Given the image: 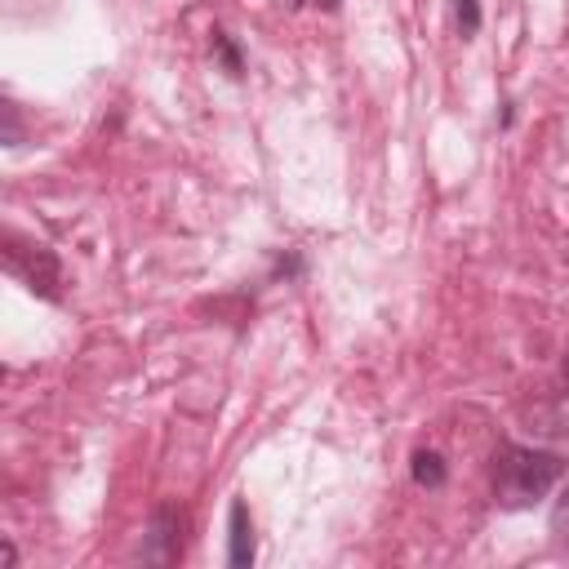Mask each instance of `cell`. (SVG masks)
<instances>
[{
  "mask_svg": "<svg viewBox=\"0 0 569 569\" xmlns=\"http://www.w3.org/2000/svg\"><path fill=\"white\" fill-rule=\"evenodd\" d=\"M565 462L547 449H525V445H502L493 458V498L507 511H525L551 493L560 480Z\"/></svg>",
  "mask_w": 569,
  "mask_h": 569,
  "instance_id": "cell-1",
  "label": "cell"
},
{
  "mask_svg": "<svg viewBox=\"0 0 569 569\" xmlns=\"http://www.w3.org/2000/svg\"><path fill=\"white\" fill-rule=\"evenodd\" d=\"M565 382H569V356H565Z\"/></svg>",
  "mask_w": 569,
  "mask_h": 569,
  "instance_id": "cell-7",
  "label": "cell"
},
{
  "mask_svg": "<svg viewBox=\"0 0 569 569\" xmlns=\"http://www.w3.org/2000/svg\"><path fill=\"white\" fill-rule=\"evenodd\" d=\"M325 4H338V0H325Z\"/></svg>",
  "mask_w": 569,
  "mask_h": 569,
  "instance_id": "cell-8",
  "label": "cell"
},
{
  "mask_svg": "<svg viewBox=\"0 0 569 569\" xmlns=\"http://www.w3.org/2000/svg\"><path fill=\"white\" fill-rule=\"evenodd\" d=\"M293 4H307V0H293Z\"/></svg>",
  "mask_w": 569,
  "mask_h": 569,
  "instance_id": "cell-9",
  "label": "cell"
},
{
  "mask_svg": "<svg viewBox=\"0 0 569 569\" xmlns=\"http://www.w3.org/2000/svg\"><path fill=\"white\" fill-rule=\"evenodd\" d=\"M227 560L236 569L253 565V525H249V507L240 498L231 502V547H227Z\"/></svg>",
  "mask_w": 569,
  "mask_h": 569,
  "instance_id": "cell-3",
  "label": "cell"
},
{
  "mask_svg": "<svg viewBox=\"0 0 569 569\" xmlns=\"http://www.w3.org/2000/svg\"><path fill=\"white\" fill-rule=\"evenodd\" d=\"M453 18H458L462 36H476L480 31V0H453Z\"/></svg>",
  "mask_w": 569,
  "mask_h": 569,
  "instance_id": "cell-5",
  "label": "cell"
},
{
  "mask_svg": "<svg viewBox=\"0 0 569 569\" xmlns=\"http://www.w3.org/2000/svg\"><path fill=\"white\" fill-rule=\"evenodd\" d=\"M4 258H9V271L27 280L31 293H44V298L58 293V258H53L44 244H18V240L9 236V253H4Z\"/></svg>",
  "mask_w": 569,
  "mask_h": 569,
  "instance_id": "cell-2",
  "label": "cell"
},
{
  "mask_svg": "<svg viewBox=\"0 0 569 569\" xmlns=\"http://www.w3.org/2000/svg\"><path fill=\"white\" fill-rule=\"evenodd\" d=\"M413 480H418L422 489H440V485H445V462H440V453L418 449V453H413Z\"/></svg>",
  "mask_w": 569,
  "mask_h": 569,
  "instance_id": "cell-4",
  "label": "cell"
},
{
  "mask_svg": "<svg viewBox=\"0 0 569 569\" xmlns=\"http://www.w3.org/2000/svg\"><path fill=\"white\" fill-rule=\"evenodd\" d=\"M213 44H218V53H222V62H227V71H240V58H236V49L227 44V36H222V31H213Z\"/></svg>",
  "mask_w": 569,
  "mask_h": 569,
  "instance_id": "cell-6",
  "label": "cell"
}]
</instances>
